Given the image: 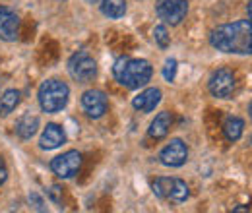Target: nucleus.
Instances as JSON below:
<instances>
[{
    "instance_id": "nucleus-1",
    "label": "nucleus",
    "mask_w": 252,
    "mask_h": 213,
    "mask_svg": "<svg viewBox=\"0 0 252 213\" xmlns=\"http://www.w3.org/2000/svg\"><path fill=\"white\" fill-rule=\"evenodd\" d=\"M210 43L221 53L252 55V24L249 20H239L218 26L210 35Z\"/></svg>"
},
{
    "instance_id": "nucleus-2",
    "label": "nucleus",
    "mask_w": 252,
    "mask_h": 213,
    "mask_svg": "<svg viewBox=\"0 0 252 213\" xmlns=\"http://www.w3.org/2000/svg\"><path fill=\"white\" fill-rule=\"evenodd\" d=\"M113 74L117 78V82L121 86H125L128 90H140L144 88L154 74L152 64L144 59H128V57H121L115 61L113 66Z\"/></svg>"
},
{
    "instance_id": "nucleus-3",
    "label": "nucleus",
    "mask_w": 252,
    "mask_h": 213,
    "mask_svg": "<svg viewBox=\"0 0 252 213\" xmlns=\"http://www.w3.org/2000/svg\"><path fill=\"white\" fill-rule=\"evenodd\" d=\"M68 97H70V88L61 82V80H47L41 84L37 99H39V107L43 113H61L64 107L68 105Z\"/></svg>"
},
{
    "instance_id": "nucleus-4",
    "label": "nucleus",
    "mask_w": 252,
    "mask_h": 213,
    "mask_svg": "<svg viewBox=\"0 0 252 213\" xmlns=\"http://www.w3.org/2000/svg\"><path fill=\"white\" fill-rule=\"evenodd\" d=\"M68 72L78 84H90L97 76V62L88 51H78L68 61Z\"/></svg>"
},
{
    "instance_id": "nucleus-5",
    "label": "nucleus",
    "mask_w": 252,
    "mask_h": 213,
    "mask_svg": "<svg viewBox=\"0 0 252 213\" xmlns=\"http://www.w3.org/2000/svg\"><path fill=\"white\" fill-rule=\"evenodd\" d=\"M159 20L171 26H179L187 14H189V2L187 0H158L156 4Z\"/></svg>"
},
{
    "instance_id": "nucleus-6",
    "label": "nucleus",
    "mask_w": 252,
    "mask_h": 213,
    "mask_svg": "<svg viewBox=\"0 0 252 213\" xmlns=\"http://www.w3.org/2000/svg\"><path fill=\"white\" fill-rule=\"evenodd\" d=\"M82 167V153L76 152V150H70V152L63 153L59 157H55L51 161V171L59 177V179H72L78 175Z\"/></svg>"
},
{
    "instance_id": "nucleus-7",
    "label": "nucleus",
    "mask_w": 252,
    "mask_h": 213,
    "mask_svg": "<svg viewBox=\"0 0 252 213\" xmlns=\"http://www.w3.org/2000/svg\"><path fill=\"white\" fill-rule=\"evenodd\" d=\"M235 76L229 68H220L212 74L210 82H208V88H210V93L218 99H229L233 91H235Z\"/></svg>"
},
{
    "instance_id": "nucleus-8",
    "label": "nucleus",
    "mask_w": 252,
    "mask_h": 213,
    "mask_svg": "<svg viewBox=\"0 0 252 213\" xmlns=\"http://www.w3.org/2000/svg\"><path fill=\"white\" fill-rule=\"evenodd\" d=\"M187 159H189V148L181 138L171 140V144H167L159 153V161L165 167H183Z\"/></svg>"
},
{
    "instance_id": "nucleus-9",
    "label": "nucleus",
    "mask_w": 252,
    "mask_h": 213,
    "mask_svg": "<svg viewBox=\"0 0 252 213\" xmlns=\"http://www.w3.org/2000/svg\"><path fill=\"white\" fill-rule=\"evenodd\" d=\"M82 107H84V111L90 119H101L107 113V107H109L107 95L101 90H88L82 95Z\"/></svg>"
},
{
    "instance_id": "nucleus-10",
    "label": "nucleus",
    "mask_w": 252,
    "mask_h": 213,
    "mask_svg": "<svg viewBox=\"0 0 252 213\" xmlns=\"http://www.w3.org/2000/svg\"><path fill=\"white\" fill-rule=\"evenodd\" d=\"M20 37V18L10 8H0V39L12 43Z\"/></svg>"
},
{
    "instance_id": "nucleus-11",
    "label": "nucleus",
    "mask_w": 252,
    "mask_h": 213,
    "mask_svg": "<svg viewBox=\"0 0 252 213\" xmlns=\"http://www.w3.org/2000/svg\"><path fill=\"white\" fill-rule=\"evenodd\" d=\"M159 101H161V90L148 88V90H144L140 95H136L132 99V107L136 111H140V113H152V111H156Z\"/></svg>"
},
{
    "instance_id": "nucleus-12",
    "label": "nucleus",
    "mask_w": 252,
    "mask_h": 213,
    "mask_svg": "<svg viewBox=\"0 0 252 213\" xmlns=\"http://www.w3.org/2000/svg\"><path fill=\"white\" fill-rule=\"evenodd\" d=\"M64 142H66V134H64L63 126L51 122L43 130L41 140H39V146H41V150H57V148L63 146Z\"/></svg>"
},
{
    "instance_id": "nucleus-13",
    "label": "nucleus",
    "mask_w": 252,
    "mask_h": 213,
    "mask_svg": "<svg viewBox=\"0 0 252 213\" xmlns=\"http://www.w3.org/2000/svg\"><path fill=\"white\" fill-rule=\"evenodd\" d=\"M171 124H173V117H171V113H167V111L159 113L158 117L152 121L150 128H148V136H150V138H154V140H163V138L169 134Z\"/></svg>"
},
{
    "instance_id": "nucleus-14",
    "label": "nucleus",
    "mask_w": 252,
    "mask_h": 213,
    "mask_svg": "<svg viewBox=\"0 0 252 213\" xmlns=\"http://www.w3.org/2000/svg\"><path fill=\"white\" fill-rule=\"evenodd\" d=\"M37 128H39V117H35V115H24L14 126L18 138H22V140H32L37 134Z\"/></svg>"
},
{
    "instance_id": "nucleus-15",
    "label": "nucleus",
    "mask_w": 252,
    "mask_h": 213,
    "mask_svg": "<svg viewBox=\"0 0 252 213\" xmlns=\"http://www.w3.org/2000/svg\"><path fill=\"white\" fill-rule=\"evenodd\" d=\"M245 132V122L239 117H227L223 122V134L229 142H239Z\"/></svg>"
},
{
    "instance_id": "nucleus-16",
    "label": "nucleus",
    "mask_w": 252,
    "mask_h": 213,
    "mask_svg": "<svg viewBox=\"0 0 252 213\" xmlns=\"http://www.w3.org/2000/svg\"><path fill=\"white\" fill-rule=\"evenodd\" d=\"M103 16L111 20H119L126 14V0H101L99 2Z\"/></svg>"
},
{
    "instance_id": "nucleus-17",
    "label": "nucleus",
    "mask_w": 252,
    "mask_h": 213,
    "mask_svg": "<svg viewBox=\"0 0 252 213\" xmlns=\"http://www.w3.org/2000/svg\"><path fill=\"white\" fill-rule=\"evenodd\" d=\"M20 99H22V93L18 90H6L0 97V117H8L12 111H16V107L20 105Z\"/></svg>"
},
{
    "instance_id": "nucleus-18",
    "label": "nucleus",
    "mask_w": 252,
    "mask_h": 213,
    "mask_svg": "<svg viewBox=\"0 0 252 213\" xmlns=\"http://www.w3.org/2000/svg\"><path fill=\"white\" fill-rule=\"evenodd\" d=\"M173 188H175V179H171V177H159L152 183L154 194L161 200H171Z\"/></svg>"
},
{
    "instance_id": "nucleus-19",
    "label": "nucleus",
    "mask_w": 252,
    "mask_h": 213,
    "mask_svg": "<svg viewBox=\"0 0 252 213\" xmlns=\"http://www.w3.org/2000/svg\"><path fill=\"white\" fill-rule=\"evenodd\" d=\"M189 198V186L183 179H175V188H173V202H185Z\"/></svg>"
},
{
    "instance_id": "nucleus-20",
    "label": "nucleus",
    "mask_w": 252,
    "mask_h": 213,
    "mask_svg": "<svg viewBox=\"0 0 252 213\" xmlns=\"http://www.w3.org/2000/svg\"><path fill=\"white\" fill-rule=\"evenodd\" d=\"M154 39H156V43L159 45V49H167L171 45V37H169V31H167L165 26H158L154 30Z\"/></svg>"
},
{
    "instance_id": "nucleus-21",
    "label": "nucleus",
    "mask_w": 252,
    "mask_h": 213,
    "mask_svg": "<svg viewBox=\"0 0 252 213\" xmlns=\"http://www.w3.org/2000/svg\"><path fill=\"white\" fill-rule=\"evenodd\" d=\"M175 76H177V61L175 59H167L165 66H163V78L167 82H173Z\"/></svg>"
},
{
    "instance_id": "nucleus-22",
    "label": "nucleus",
    "mask_w": 252,
    "mask_h": 213,
    "mask_svg": "<svg viewBox=\"0 0 252 213\" xmlns=\"http://www.w3.org/2000/svg\"><path fill=\"white\" fill-rule=\"evenodd\" d=\"M61 192H63V190H61V186H57V184H55V186H51V190H49L51 200L59 204V202H61Z\"/></svg>"
},
{
    "instance_id": "nucleus-23",
    "label": "nucleus",
    "mask_w": 252,
    "mask_h": 213,
    "mask_svg": "<svg viewBox=\"0 0 252 213\" xmlns=\"http://www.w3.org/2000/svg\"><path fill=\"white\" fill-rule=\"evenodd\" d=\"M6 179H8V169H6V165L0 161V184L6 183Z\"/></svg>"
},
{
    "instance_id": "nucleus-24",
    "label": "nucleus",
    "mask_w": 252,
    "mask_h": 213,
    "mask_svg": "<svg viewBox=\"0 0 252 213\" xmlns=\"http://www.w3.org/2000/svg\"><path fill=\"white\" fill-rule=\"evenodd\" d=\"M247 12H249V18H251L249 22H251V24H252V0H251V2H249V6H247Z\"/></svg>"
},
{
    "instance_id": "nucleus-25",
    "label": "nucleus",
    "mask_w": 252,
    "mask_h": 213,
    "mask_svg": "<svg viewBox=\"0 0 252 213\" xmlns=\"http://www.w3.org/2000/svg\"><path fill=\"white\" fill-rule=\"evenodd\" d=\"M233 212H249V208H243V206H241V208H235Z\"/></svg>"
},
{
    "instance_id": "nucleus-26",
    "label": "nucleus",
    "mask_w": 252,
    "mask_h": 213,
    "mask_svg": "<svg viewBox=\"0 0 252 213\" xmlns=\"http://www.w3.org/2000/svg\"><path fill=\"white\" fill-rule=\"evenodd\" d=\"M86 2H88V4H99L101 0H86Z\"/></svg>"
},
{
    "instance_id": "nucleus-27",
    "label": "nucleus",
    "mask_w": 252,
    "mask_h": 213,
    "mask_svg": "<svg viewBox=\"0 0 252 213\" xmlns=\"http://www.w3.org/2000/svg\"><path fill=\"white\" fill-rule=\"evenodd\" d=\"M249 115H251V119H252V103L249 105Z\"/></svg>"
},
{
    "instance_id": "nucleus-28",
    "label": "nucleus",
    "mask_w": 252,
    "mask_h": 213,
    "mask_svg": "<svg viewBox=\"0 0 252 213\" xmlns=\"http://www.w3.org/2000/svg\"><path fill=\"white\" fill-rule=\"evenodd\" d=\"M251 144H252V136H251Z\"/></svg>"
}]
</instances>
